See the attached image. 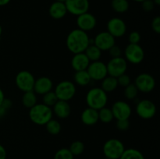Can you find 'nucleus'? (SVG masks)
<instances>
[{
    "mask_svg": "<svg viewBox=\"0 0 160 159\" xmlns=\"http://www.w3.org/2000/svg\"><path fill=\"white\" fill-rule=\"evenodd\" d=\"M2 34V26L0 25V37H1Z\"/></svg>",
    "mask_w": 160,
    "mask_h": 159,
    "instance_id": "49530a36",
    "label": "nucleus"
},
{
    "mask_svg": "<svg viewBox=\"0 0 160 159\" xmlns=\"http://www.w3.org/2000/svg\"><path fill=\"white\" fill-rule=\"evenodd\" d=\"M90 44H92V40L89 38L88 33L78 28L70 31L66 40L67 48L73 54L84 52Z\"/></svg>",
    "mask_w": 160,
    "mask_h": 159,
    "instance_id": "f257e3e1",
    "label": "nucleus"
},
{
    "mask_svg": "<svg viewBox=\"0 0 160 159\" xmlns=\"http://www.w3.org/2000/svg\"><path fill=\"white\" fill-rule=\"evenodd\" d=\"M88 107L99 110L106 107L108 102V95L101 87H92L88 91L85 97Z\"/></svg>",
    "mask_w": 160,
    "mask_h": 159,
    "instance_id": "7ed1b4c3",
    "label": "nucleus"
},
{
    "mask_svg": "<svg viewBox=\"0 0 160 159\" xmlns=\"http://www.w3.org/2000/svg\"><path fill=\"white\" fill-rule=\"evenodd\" d=\"M153 2H154L155 5H156V6H159L160 5V0H153Z\"/></svg>",
    "mask_w": 160,
    "mask_h": 159,
    "instance_id": "a18cd8bd",
    "label": "nucleus"
},
{
    "mask_svg": "<svg viewBox=\"0 0 160 159\" xmlns=\"http://www.w3.org/2000/svg\"><path fill=\"white\" fill-rule=\"evenodd\" d=\"M11 0H0V6H4L9 4Z\"/></svg>",
    "mask_w": 160,
    "mask_h": 159,
    "instance_id": "37998d69",
    "label": "nucleus"
},
{
    "mask_svg": "<svg viewBox=\"0 0 160 159\" xmlns=\"http://www.w3.org/2000/svg\"><path fill=\"white\" fill-rule=\"evenodd\" d=\"M111 6L116 12L123 13L129 9V2L128 0H112Z\"/></svg>",
    "mask_w": 160,
    "mask_h": 159,
    "instance_id": "a878e982",
    "label": "nucleus"
},
{
    "mask_svg": "<svg viewBox=\"0 0 160 159\" xmlns=\"http://www.w3.org/2000/svg\"><path fill=\"white\" fill-rule=\"evenodd\" d=\"M98 121H101L103 123H109L113 120V115L111 108L106 107L98 110Z\"/></svg>",
    "mask_w": 160,
    "mask_h": 159,
    "instance_id": "cd10ccee",
    "label": "nucleus"
},
{
    "mask_svg": "<svg viewBox=\"0 0 160 159\" xmlns=\"http://www.w3.org/2000/svg\"><path fill=\"white\" fill-rule=\"evenodd\" d=\"M116 126L120 131H127L130 128L129 119L117 120Z\"/></svg>",
    "mask_w": 160,
    "mask_h": 159,
    "instance_id": "c9c22d12",
    "label": "nucleus"
},
{
    "mask_svg": "<svg viewBox=\"0 0 160 159\" xmlns=\"http://www.w3.org/2000/svg\"><path fill=\"white\" fill-rule=\"evenodd\" d=\"M138 90L136 87V86L134 85V84H131L129 85H128L127 87H124V97L128 100H133L138 96Z\"/></svg>",
    "mask_w": 160,
    "mask_h": 159,
    "instance_id": "7c9ffc66",
    "label": "nucleus"
},
{
    "mask_svg": "<svg viewBox=\"0 0 160 159\" xmlns=\"http://www.w3.org/2000/svg\"><path fill=\"white\" fill-rule=\"evenodd\" d=\"M115 41V37H112L107 31H102L98 33L93 39L94 45L98 47L102 51H108L111 47L116 45Z\"/></svg>",
    "mask_w": 160,
    "mask_h": 159,
    "instance_id": "2eb2a0df",
    "label": "nucleus"
},
{
    "mask_svg": "<svg viewBox=\"0 0 160 159\" xmlns=\"http://www.w3.org/2000/svg\"><path fill=\"white\" fill-rule=\"evenodd\" d=\"M90 62L84 52L78 53V54H73V56L72 57L71 66L75 72L86 70Z\"/></svg>",
    "mask_w": 160,
    "mask_h": 159,
    "instance_id": "6ab92c4d",
    "label": "nucleus"
},
{
    "mask_svg": "<svg viewBox=\"0 0 160 159\" xmlns=\"http://www.w3.org/2000/svg\"><path fill=\"white\" fill-rule=\"evenodd\" d=\"M46 127L47 132L51 135H57L61 131V124L56 119L51 118L46 124L45 125Z\"/></svg>",
    "mask_w": 160,
    "mask_h": 159,
    "instance_id": "c85d7f7f",
    "label": "nucleus"
},
{
    "mask_svg": "<svg viewBox=\"0 0 160 159\" xmlns=\"http://www.w3.org/2000/svg\"><path fill=\"white\" fill-rule=\"evenodd\" d=\"M77 88L74 83L70 80H62L55 87L54 92L58 100L69 101L74 97Z\"/></svg>",
    "mask_w": 160,
    "mask_h": 159,
    "instance_id": "39448f33",
    "label": "nucleus"
},
{
    "mask_svg": "<svg viewBox=\"0 0 160 159\" xmlns=\"http://www.w3.org/2000/svg\"><path fill=\"white\" fill-rule=\"evenodd\" d=\"M56 2H65L66 0H56Z\"/></svg>",
    "mask_w": 160,
    "mask_h": 159,
    "instance_id": "09e8293b",
    "label": "nucleus"
},
{
    "mask_svg": "<svg viewBox=\"0 0 160 159\" xmlns=\"http://www.w3.org/2000/svg\"><path fill=\"white\" fill-rule=\"evenodd\" d=\"M48 13L50 17L54 20H61L67 13L65 3L60 2H54L51 4L48 9Z\"/></svg>",
    "mask_w": 160,
    "mask_h": 159,
    "instance_id": "412c9836",
    "label": "nucleus"
},
{
    "mask_svg": "<svg viewBox=\"0 0 160 159\" xmlns=\"http://www.w3.org/2000/svg\"><path fill=\"white\" fill-rule=\"evenodd\" d=\"M84 54L88 57L90 62H95V61H98L102 56V51L95 46L93 43L90 44L84 51Z\"/></svg>",
    "mask_w": 160,
    "mask_h": 159,
    "instance_id": "b1692460",
    "label": "nucleus"
},
{
    "mask_svg": "<svg viewBox=\"0 0 160 159\" xmlns=\"http://www.w3.org/2000/svg\"><path fill=\"white\" fill-rule=\"evenodd\" d=\"M81 122L84 125L88 126H94L98 122V111L88 107L84 109L81 115Z\"/></svg>",
    "mask_w": 160,
    "mask_h": 159,
    "instance_id": "aec40b11",
    "label": "nucleus"
},
{
    "mask_svg": "<svg viewBox=\"0 0 160 159\" xmlns=\"http://www.w3.org/2000/svg\"><path fill=\"white\" fill-rule=\"evenodd\" d=\"M109 54L111 56V58H118L122 56V50L121 48L118 45H114L113 46L111 47L109 50Z\"/></svg>",
    "mask_w": 160,
    "mask_h": 159,
    "instance_id": "f704fd0d",
    "label": "nucleus"
},
{
    "mask_svg": "<svg viewBox=\"0 0 160 159\" xmlns=\"http://www.w3.org/2000/svg\"><path fill=\"white\" fill-rule=\"evenodd\" d=\"M117 83H118V86H120L122 87H125L128 85H129L131 83V77L128 76L127 73H123V74L120 75V76L117 78Z\"/></svg>",
    "mask_w": 160,
    "mask_h": 159,
    "instance_id": "72a5a7b5",
    "label": "nucleus"
},
{
    "mask_svg": "<svg viewBox=\"0 0 160 159\" xmlns=\"http://www.w3.org/2000/svg\"><path fill=\"white\" fill-rule=\"evenodd\" d=\"M105 159H109V158H106H106H105Z\"/></svg>",
    "mask_w": 160,
    "mask_h": 159,
    "instance_id": "8fccbe9b",
    "label": "nucleus"
},
{
    "mask_svg": "<svg viewBox=\"0 0 160 159\" xmlns=\"http://www.w3.org/2000/svg\"><path fill=\"white\" fill-rule=\"evenodd\" d=\"M73 80L77 85L80 87H85L90 84L92 79L88 73L87 70H81V71L75 72L73 75Z\"/></svg>",
    "mask_w": 160,
    "mask_h": 159,
    "instance_id": "4be33fe9",
    "label": "nucleus"
},
{
    "mask_svg": "<svg viewBox=\"0 0 160 159\" xmlns=\"http://www.w3.org/2000/svg\"><path fill=\"white\" fill-rule=\"evenodd\" d=\"M76 23L78 29L88 33L96 26L97 20L93 14L87 12L77 17Z\"/></svg>",
    "mask_w": 160,
    "mask_h": 159,
    "instance_id": "dca6fc26",
    "label": "nucleus"
},
{
    "mask_svg": "<svg viewBox=\"0 0 160 159\" xmlns=\"http://www.w3.org/2000/svg\"><path fill=\"white\" fill-rule=\"evenodd\" d=\"M74 156L71 154L68 148H60L56 152L54 159H73Z\"/></svg>",
    "mask_w": 160,
    "mask_h": 159,
    "instance_id": "473e14b6",
    "label": "nucleus"
},
{
    "mask_svg": "<svg viewBox=\"0 0 160 159\" xmlns=\"http://www.w3.org/2000/svg\"><path fill=\"white\" fill-rule=\"evenodd\" d=\"M4 98H5L4 93H3L2 90L0 88V105H1L2 102V101H3V99H4Z\"/></svg>",
    "mask_w": 160,
    "mask_h": 159,
    "instance_id": "c03bdc74",
    "label": "nucleus"
},
{
    "mask_svg": "<svg viewBox=\"0 0 160 159\" xmlns=\"http://www.w3.org/2000/svg\"><path fill=\"white\" fill-rule=\"evenodd\" d=\"M129 44H139L141 41V34L138 31H132L128 36Z\"/></svg>",
    "mask_w": 160,
    "mask_h": 159,
    "instance_id": "e433bc0d",
    "label": "nucleus"
},
{
    "mask_svg": "<svg viewBox=\"0 0 160 159\" xmlns=\"http://www.w3.org/2000/svg\"><path fill=\"white\" fill-rule=\"evenodd\" d=\"M6 157H7V153L6 148L0 144V159H6Z\"/></svg>",
    "mask_w": 160,
    "mask_h": 159,
    "instance_id": "a19ab883",
    "label": "nucleus"
},
{
    "mask_svg": "<svg viewBox=\"0 0 160 159\" xmlns=\"http://www.w3.org/2000/svg\"><path fill=\"white\" fill-rule=\"evenodd\" d=\"M52 113L60 119H64L70 116L71 113V107L68 101L58 100L57 102L52 106Z\"/></svg>",
    "mask_w": 160,
    "mask_h": 159,
    "instance_id": "a211bd4d",
    "label": "nucleus"
},
{
    "mask_svg": "<svg viewBox=\"0 0 160 159\" xmlns=\"http://www.w3.org/2000/svg\"><path fill=\"white\" fill-rule=\"evenodd\" d=\"M152 29L156 34H159L160 33V17L159 16H156V17H154L151 23Z\"/></svg>",
    "mask_w": 160,
    "mask_h": 159,
    "instance_id": "58836bf2",
    "label": "nucleus"
},
{
    "mask_svg": "<svg viewBox=\"0 0 160 159\" xmlns=\"http://www.w3.org/2000/svg\"><path fill=\"white\" fill-rule=\"evenodd\" d=\"M21 101L23 105L30 109L37 104V94L33 90L23 92Z\"/></svg>",
    "mask_w": 160,
    "mask_h": 159,
    "instance_id": "393cba45",
    "label": "nucleus"
},
{
    "mask_svg": "<svg viewBox=\"0 0 160 159\" xmlns=\"http://www.w3.org/2000/svg\"><path fill=\"white\" fill-rule=\"evenodd\" d=\"M6 112H7V110L5 109L2 105H0V118H3L6 115Z\"/></svg>",
    "mask_w": 160,
    "mask_h": 159,
    "instance_id": "79ce46f5",
    "label": "nucleus"
},
{
    "mask_svg": "<svg viewBox=\"0 0 160 159\" xmlns=\"http://www.w3.org/2000/svg\"><path fill=\"white\" fill-rule=\"evenodd\" d=\"M106 67L108 75L117 78L120 75L126 73L128 70V62L122 56L118 58H111L106 64Z\"/></svg>",
    "mask_w": 160,
    "mask_h": 159,
    "instance_id": "6e6552de",
    "label": "nucleus"
},
{
    "mask_svg": "<svg viewBox=\"0 0 160 159\" xmlns=\"http://www.w3.org/2000/svg\"><path fill=\"white\" fill-rule=\"evenodd\" d=\"M106 28H107L106 31L109 32L115 38L123 37L127 32L126 23L124 22V20L118 18V17L111 18L107 22Z\"/></svg>",
    "mask_w": 160,
    "mask_h": 159,
    "instance_id": "f8f14e48",
    "label": "nucleus"
},
{
    "mask_svg": "<svg viewBox=\"0 0 160 159\" xmlns=\"http://www.w3.org/2000/svg\"><path fill=\"white\" fill-rule=\"evenodd\" d=\"M101 81V88L106 93H110V92L114 91L118 87L117 79L113 76H106Z\"/></svg>",
    "mask_w": 160,
    "mask_h": 159,
    "instance_id": "5701e85b",
    "label": "nucleus"
},
{
    "mask_svg": "<svg viewBox=\"0 0 160 159\" xmlns=\"http://www.w3.org/2000/svg\"><path fill=\"white\" fill-rule=\"evenodd\" d=\"M1 105L5 109H6V110H9V109L12 107V102L10 99H9V98H5L4 99H3Z\"/></svg>",
    "mask_w": 160,
    "mask_h": 159,
    "instance_id": "ea45409f",
    "label": "nucleus"
},
{
    "mask_svg": "<svg viewBox=\"0 0 160 159\" xmlns=\"http://www.w3.org/2000/svg\"><path fill=\"white\" fill-rule=\"evenodd\" d=\"M64 3L67 12L77 17L88 12L90 6L88 0H66Z\"/></svg>",
    "mask_w": 160,
    "mask_h": 159,
    "instance_id": "4468645a",
    "label": "nucleus"
},
{
    "mask_svg": "<svg viewBox=\"0 0 160 159\" xmlns=\"http://www.w3.org/2000/svg\"><path fill=\"white\" fill-rule=\"evenodd\" d=\"M134 85L138 91L142 93H150L156 87V80L149 73H142L138 75L135 78Z\"/></svg>",
    "mask_w": 160,
    "mask_h": 159,
    "instance_id": "1a4fd4ad",
    "label": "nucleus"
},
{
    "mask_svg": "<svg viewBox=\"0 0 160 159\" xmlns=\"http://www.w3.org/2000/svg\"><path fill=\"white\" fill-rule=\"evenodd\" d=\"M29 118L33 123L38 126H45L52 118V108L42 104H36L29 110Z\"/></svg>",
    "mask_w": 160,
    "mask_h": 159,
    "instance_id": "f03ea898",
    "label": "nucleus"
},
{
    "mask_svg": "<svg viewBox=\"0 0 160 159\" xmlns=\"http://www.w3.org/2000/svg\"><path fill=\"white\" fill-rule=\"evenodd\" d=\"M57 101L58 98L53 90H51V91L43 94V98H42L43 104L48 106V107L52 108V106L57 102Z\"/></svg>",
    "mask_w": 160,
    "mask_h": 159,
    "instance_id": "2f4dec72",
    "label": "nucleus"
},
{
    "mask_svg": "<svg viewBox=\"0 0 160 159\" xmlns=\"http://www.w3.org/2000/svg\"><path fill=\"white\" fill-rule=\"evenodd\" d=\"M68 149L70 150V151L73 156H79L81 154H83L84 149H85V146H84V143L82 141L76 140V141H73L70 144V147Z\"/></svg>",
    "mask_w": 160,
    "mask_h": 159,
    "instance_id": "c756f323",
    "label": "nucleus"
},
{
    "mask_svg": "<svg viewBox=\"0 0 160 159\" xmlns=\"http://www.w3.org/2000/svg\"><path fill=\"white\" fill-rule=\"evenodd\" d=\"M35 78L31 72L28 70H22L17 74L15 83L19 90L23 92L33 90Z\"/></svg>",
    "mask_w": 160,
    "mask_h": 159,
    "instance_id": "0eeeda50",
    "label": "nucleus"
},
{
    "mask_svg": "<svg viewBox=\"0 0 160 159\" xmlns=\"http://www.w3.org/2000/svg\"><path fill=\"white\" fill-rule=\"evenodd\" d=\"M86 70L92 80H102L106 76H108L106 64L99 60L91 62Z\"/></svg>",
    "mask_w": 160,
    "mask_h": 159,
    "instance_id": "9b49d317",
    "label": "nucleus"
},
{
    "mask_svg": "<svg viewBox=\"0 0 160 159\" xmlns=\"http://www.w3.org/2000/svg\"><path fill=\"white\" fill-rule=\"evenodd\" d=\"M123 53L127 62L134 65L140 64L145 58V51L139 44H128Z\"/></svg>",
    "mask_w": 160,
    "mask_h": 159,
    "instance_id": "423d86ee",
    "label": "nucleus"
},
{
    "mask_svg": "<svg viewBox=\"0 0 160 159\" xmlns=\"http://www.w3.org/2000/svg\"><path fill=\"white\" fill-rule=\"evenodd\" d=\"M124 150L125 147L123 142L116 138L106 140L102 147L105 157L109 159H119Z\"/></svg>",
    "mask_w": 160,
    "mask_h": 159,
    "instance_id": "20e7f679",
    "label": "nucleus"
},
{
    "mask_svg": "<svg viewBox=\"0 0 160 159\" xmlns=\"http://www.w3.org/2000/svg\"><path fill=\"white\" fill-rule=\"evenodd\" d=\"M52 80L48 76H41L35 80L33 91L36 94L43 95L48 92L52 90Z\"/></svg>",
    "mask_w": 160,
    "mask_h": 159,
    "instance_id": "f3484780",
    "label": "nucleus"
},
{
    "mask_svg": "<svg viewBox=\"0 0 160 159\" xmlns=\"http://www.w3.org/2000/svg\"><path fill=\"white\" fill-rule=\"evenodd\" d=\"M113 118L117 120L129 119L132 114L130 104L124 101H117L113 103L111 108Z\"/></svg>",
    "mask_w": 160,
    "mask_h": 159,
    "instance_id": "ddd939ff",
    "label": "nucleus"
},
{
    "mask_svg": "<svg viewBox=\"0 0 160 159\" xmlns=\"http://www.w3.org/2000/svg\"><path fill=\"white\" fill-rule=\"evenodd\" d=\"M142 9L145 11V12H151L153 10L155 7V3L153 2V0H145L144 2H142Z\"/></svg>",
    "mask_w": 160,
    "mask_h": 159,
    "instance_id": "4c0bfd02",
    "label": "nucleus"
},
{
    "mask_svg": "<svg viewBox=\"0 0 160 159\" xmlns=\"http://www.w3.org/2000/svg\"><path fill=\"white\" fill-rule=\"evenodd\" d=\"M134 1L137 2H144L145 0H134Z\"/></svg>",
    "mask_w": 160,
    "mask_h": 159,
    "instance_id": "de8ad7c7",
    "label": "nucleus"
},
{
    "mask_svg": "<svg viewBox=\"0 0 160 159\" xmlns=\"http://www.w3.org/2000/svg\"><path fill=\"white\" fill-rule=\"evenodd\" d=\"M119 159H145L143 154L135 148L125 149Z\"/></svg>",
    "mask_w": 160,
    "mask_h": 159,
    "instance_id": "bb28decb",
    "label": "nucleus"
},
{
    "mask_svg": "<svg viewBox=\"0 0 160 159\" xmlns=\"http://www.w3.org/2000/svg\"><path fill=\"white\" fill-rule=\"evenodd\" d=\"M156 104L150 100H142L136 105V113L143 119L152 118L156 115Z\"/></svg>",
    "mask_w": 160,
    "mask_h": 159,
    "instance_id": "9d476101",
    "label": "nucleus"
}]
</instances>
